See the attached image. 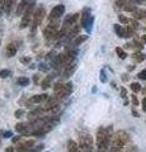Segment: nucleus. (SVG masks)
Returning a JSON list of instances; mask_svg holds the SVG:
<instances>
[{
    "mask_svg": "<svg viewBox=\"0 0 146 152\" xmlns=\"http://www.w3.org/2000/svg\"><path fill=\"white\" fill-rule=\"evenodd\" d=\"M33 83H34L36 85L40 83V76H38V75H34V76H33Z\"/></svg>",
    "mask_w": 146,
    "mask_h": 152,
    "instance_id": "obj_39",
    "label": "nucleus"
},
{
    "mask_svg": "<svg viewBox=\"0 0 146 152\" xmlns=\"http://www.w3.org/2000/svg\"><path fill=\"white\" fill-rule=\"evenodd\" d=\"M121 96L123 98V99H126V96H127V90H126L125 88L121 89Z\"/></svg>",
    "mask_w": 146,
    "mask_h": 152,
    "instance_id": "obj_36",
    "label": "nucleus"
},
{
    "mask_svg": "<svg viewBox=\"0 0 146 152\" xmlns=\"http://www.w3.org/2000/svg\"><path fill=\"white\" fill-rule=\"evenodd\" d=\"M81 17V14H79V13H74L71 14V15H69L65 18V20L62 23V28H65V29H70L71 27H74L75 24H78V20H79V18Z\"/></svg>",
    "mask_w": 146,
    "mask_h": 152,
    "instance_id": "obj_8",
    "label": "nucleus"
},
{
    "mask_svg": "<svg viewBox=\"0 0 146 152\" xmlns=\"http://www.w3.org/2000/svg\"><path fill=\"white\" fill-rule=\"evenodd\" d=\"M73 93V83H66V84H55L54 86V94L55 96H57L59 99H62V98H66L69 96L70 94Z\"/></svg>",
    "mask_w": 146,
    "mask_h": 152,
    "instance_id": "obj_4",
    "label": "nucleus"
},
{
    "mask_svg": "<svg viewBox=\"0 0 146 152\" xmlns=\"http://www.w3.org/2000/svg\"><path fill=\"white\" fill-rule=\"evenodd\" d=\"M128 26L132 28V29H137V28H139V22L136 20V19H130V20H128Z\"/></svg>",
    "mask_w": 146,
    "mask_h": 152,
    "instance_id": "obj_28",
    "label": "nucleus"
},
{
    "mask_svg": "<svg viewBox=\"0 0 146 152\" xmlns=\"http://www.w3.org/2000/svg\"><path fill=\"white\" fill-rule=\"evenodd\" d=\"M126 12H131V13H135L136 10H137V7L135 5V4H127V5L123 8Z\"/></svg>",
    "mask_w": 146,
    "mask_h": 152,
    "instance_id": "obj_26",
    "label": "nucleus"
},
{
    "mask_svg": "<svg viewBox=\"0 0 146 152\" xmlns=\"http://www.w3.org/2000/svg\"><path fill=\"white\" fill-rule=\"evenodd\" d=\"M12 76V71L8 70V69H4V70H0V77L1 79H7V77H10Z\"/></svg>",
    "mask_w": 146,
    "mask_h": 152,
    "instance_id": "obj_21",
    "label": "nucleus"
},
{
    "mask_svg": "<svg viewBox=\"0 0 146 152\" xmlns=\"http://www.w3.org/2000/svg\"><path fill=\"white\" fill-rule=\"evenodd\" d=\"M34 140H29V141H26V142H23V143L21 145H18L17 146V152H28L31 148H33V146H34Z\"/></svg>",
    "mask_w": 146,
    "mask_h": 152,
    "instance_id": "obj_10",
    "label": "nucleus"
},
{
    "mask_svg": "<svg viewBox=\"0 0 146 152\" xmlns=\"http://www.w3.org/2000/svg\"><path fill=\"white\" fill-rule=\"evenodd\" d=\"M17 84L19 85V86H28V84H29V79L26 77V76H21V77H18Z\"/></svg>",
    "mask_w": 146,
    "mask_h": 152,
    "instance_id": "obj_20",
    "label": "nucleus"
},
{
    "mask_svg": "<svg viewBox=\"0 0 146 152\" xmlns=\"http://www.w3.org/2000/svg\"><path fill=\"white\" fill-rule=\"evenodd\" d=\"M14 115H15V118H22L24 115V110H23V109H18V110L14 113Z\"/></svg>",
    "mask_w": 146,
    "mask_h": 152,
    "instance_id": "obj_32",
    "label": "nucleus"
},
{
    "mask_svg": "<svg viewBox=\"0 0 146 152\" xmlns=\"http://www.w3.org/2000/svg\"><path fill=\"white\" fill-rule=\"evenodd\" d=\"M48 94H38V95H33V96L29 98L28 100V104H41V103H45L47 99H48Z\"/></svg>",
    "mask_w": 146,
    "mask_h": 152,
    "instance_id": "obj_11",
    "label": "nucleus"
},
{
    "mask_svg": "<svg viewBox=\"0 0 146 152\" xmlns=\"http://www.w3.org/2000/svg\"><path fill=\"white\" fill-rule=\"evenodd\" d=\"M52 79H54V76H52V75L48 76V77H46V79L43 80V81L41 83V88L43 89V90H47V89L50 88V85H51V80H52Z\"/></svg>",
    "mask_w": 146,
    "mask_h": 152,
    "instance_id": "obj_19",
    "label": "nucleus"
},
{
    "mask_svg": "<svg viewBox=\"0 0 146 152\" xmlns=\"http://www.w3.org/2000/svg\"><path fill=\"white\" fill-rule=\"evenodd\" d=\"M137 77H139L140 80H146V69L142 70V71H140L139 75H137Z\"/></svg>",
    "mask_w": 146,
    "mask_h": 152,
    "instance_id": "obj_31",
    "label": "nucleus"
},
{
    "mask_svg": "<svg viewBox=\"0 0 146 152\" xmlns=\"http://www.w3.org/2000/svg\"><path fill=\"white\" fill-rule=\"evenodd\" d=\"M116 5L120 8H125L127 5V3H126V0H116Z\"/></svg>",
    "mask_w": 146,
    "mask_h": 152,
    "instance_id": "obj_30",
    "label": "nucleus"
},
{
    "mask_svg": "<svg viewBox=\"0 0 146 152\" xmlns=\"http://www.w3.org/2000/svg\"><path fill=\"white\" fill-rule=\"evenodd\" d=\"M75 71H76V64H71L69 67L65 69L64 74H62V77H70V76L75 72Z\"/></svg>",
    "mask_w": 146,
    "mask_h": 152,
    "instance_id": "obj_16",
    "label": "nucleus"
},
{
    "mask_svg": "<svg viewBox=\"0 0 146 152\" xmlns=\"http://www.w3.org/2000/svg\"><path fill=\"white\" fill-rule=\"evenodd\" d=\"M141 43H146V34L145 36H142V37H141Z\"/></svg>",
    "mask_w": 146,
    "mask_h": 152,
    "instance_id": "obj_42",
    "label": "nucleus"
},
{
    "mask_svg": "<svg viewBox=\"0 0 146 152\" xmlns=\"http://www.w3.org/2000/svg\"><path fill=\"white\" fill-rule=\"evenodd\" d=\"M114 32L120 38H125L126 37V28H123L120 24H114Z\"/></svg>",
    "mask_w": 146,
    "mask_h": 152,
    "instance_id": "obj_18",
    "label": "nucleus"
},
{
    "mask_svg": "<svg viewBox=\"0 0 146 152\" xmlns=\"http://www.w3.org/2000/svg\"><path fill=\"white\" fill-rule=\"evenodd\" d=\"M21 140H22V136H17V137H14V138H12L13 143H17V142H19Z\"/></svg>",
    "mask_w": 146,
    "mask_h": 152,
    "instance_id": "obj_38",
    "label": "nucleus"
},
{
    "mask_svg": "<svg viewBox=\"0 0 146 152\" xmlns=\"http://www.w3.org/2000/svg\"><path fill=\"white\" fill-rule=\"evenodd\" d=\"M93 23H94V17L92 15L90 17V19H89L88 20V23H87V26H85V28H84V29H85L88 33H90L92 32V28H93Z\"/></svg>",
    "mask_w": 146,
    "mask_h": 152,
    "instance_id": "obj_23",
    "label": "nucleus"
},
{
    "mask_svg": "<svg viewBox=\"0 0 146 152\" xmlns=\"http://www.w3.org/2000/svg\"><path fill=\"white\" fill-rule=\"evenodd\" d=\"M118 20L122 23V24H128L130 19L127 18V17H125V15H122V14H120V15H118Z\"/></svg>",
    "mask_w": 146,
    "mask_h": 152,
    "instance_id": "obj_29",
    "label": "nucleus"
},
{
    "mask_svg": "<svg viewBox=\"0 0 146 152\" xmlns=\"http://www.w3.org/2000/svg\"><path fill=\"white\" fill-rule=\"evenodd\" d=\"M132 57H134L136 61H137V62H142V61L145 60V55L142 53V52H136V53Z\"/></svg>",
    "mask_w": 146,
    "mask_h": 152,
    "instance_id": "obj_24",
    "label": "nucleus"
},
{
    "mask_svg": "<svg viewBox=\"0 0 146 152\" xmlns=\"http://www.w3.org/2000/svg\"><path fill=\"white\" fill-rule=\"evenodd\" d=\"M135 36V29H132L130 26L126 28V38H131Z\"/></svg>",
    "mask_w": 146,
    "mask_h": 152,
    "instance_id": "obj_27",
    "label": "nucleus"
},
{
    "mask_svg": "<svg viewBox=\"0 0 146 152\" xmlns=\"http://www.w3.org/2000/svg\"><path fill=\"white\" fill-rule=\"evenodd\" d=\"M88 39V36H78L75 39L71 42V46L73 47H78V46H80L81 43H84Z\"/></svg>",
    "mask_w": 146,
    "mask_h": 152,
    "instance_id": "obj_17",
    "label": "nucleus"
},
{
    "mask_svg": "<svg viewBox=\"0 0 146 152\" xmlns=\"http://www.w3.org/2000/svg\"><path fill=\"white\" fill-rule=\"evenodd\" d=\"M65 13V5L62 4H59L55 8H52V10L48 14V23L50 22H60V18L64 15Z\"/></svg>",
    "mask_w": 146,
    "mask_h": 152,
    "instance_id": "obj_6",
    "label": "nucleus"
},
{
    "mask_svg": "<svg viewBox=\"0 0 146 152\" xmlns=\"http://www.w3.org/2000/svg\"><path fill=\"white\" fill-rule=\"evenodd\" d=\"M15 131L23 136H31L32 128L29 123H18V124H15Z\"/></svg>",
    "mask_w": 146,
    "mask_h": 152,
    "instance_id": "obj_9",
    "label": "nucleus"
},
{
    "mask_svg": "<svg viewBox=\"0 0 146 152\" xmlns=\"http://www.w3.org/2000/svg\"><path fill=\"white\" fill-rule=\"evenodd\" d=\"M21 62L24 64V65H28V64L31 62V58H29V57H22V58H21Z\"/></svg>",
    "mask_w": 146,
    "mask_h": 152,
    "instance_id": "obj_34",
    "label": "nucleus"
},
{
    "mask_svg": "<svg viewBox=\"0 0 146 152\" xmlns=\"http://www.w3.org/2000/svg\"><path fill=\"white\" fill-rule=\"evenodd\" d=\"M101 81L102 83H107V76H106V71L101 70Z\"/></svg>",
    "mask_w": 146,
    "mask_h": 152,
    "instance_id": "obj_33",
    "label": "nucleus"
},
{
    "mask_svg": "<svg viewBox=\"0 0 146 152\" xmlns=\"http://www.w3.org/2000/svg\"><path fill=\"white\" fill-rule=\"evenodd\" d=\"M34 12H36V0H32V1L29 3V5H28V8L26 9V12L23 13L21 24H19L21 29H26V28H28L29 26H32Z\"/></svg>",
    "mask_w": 146,
    "mask_h": 152,
    "instance_id": "obj_3",
    "label": "nucleus"
},
{
    "mask_svg": "<svg viewBox=\"0 0 146 152\" xmlns=\"http://www.w3.org/2000/svg\"><path fill=\"white\" fill-rule=\"evenodd\" d=\"M145 31H146V27H145Z\"/></svg>",
    "mask_w": 146,
    "mask_h": 152,
    "instance_id": "obj_44",
    "label": "nucleus"
},
{
    "mask_svg": "<svg viewBox=\"0 0 146 152\" xmlns=\"http://www.w3.org/2000/svg\"><path fill=\"white\" fill-rule=\"evenodd\" d=\"M131 99H132V103H134V105H139V100H137V98H136V95H132L131 96Z\"/></svg>",
    "mask_w": 146,
    "mask_h": 152,
    "instance_id": "obj_37",
    "label": "nucleus"
},
{
    "mask_svg": "<svg viewBox=\"0 0 146 152\" xmlns=\"http://www.w3.org/2000/svg\"><path fill=\"white\" fill-rule=\"evenodd\" d=\"M130 88H131V90H132L134 93H139V91H141V85L139 84V83H132L130 85Z\"/></svg>",
    "mask_w": 146,
    "mask_h": 152,
    "instance_id": "obj_25",
    "label": "nucleus"
},
{
    "mask_svg": "<svg viewBox=\"0 0 146 152\" xmlns=\"http://www.w3.org/2000/svg\"><path fill=\"white\" fill-rule=\"evenodd\" d=\"M14 151H17L14 147H8V148L5 150V152H14Z\"/></svg>",
    "mask_w": 146,
    "mask_h": 152,
    "instance_id": "obj_41",
    "label": "nucleus"
},
{
    "mask_svg": "<svg viewBox=\"0 0 146 152\" xmlns=\"http://www.w3.org/2000/svg\"><path fill=\"white\" fill-rule=\"evenodd\" d=\"M47 152H48V151H47Z\"/></svg>",
    "mask_w": 146,
    "mask_h": 152,
    "instance_id": "obj_45",
    "label": "nucleus"
},
{
    "mask_svg": "<svg viewBox=\"0 0 146 152\" xmlns=\"http://www.w3.org/2000/svg\"><path fill=\"white\" fill-rule=\"evenodd\" d=\"M46 17V9L43 5H38V8L36 9L34 12V15H33V22H32V34H34L36 31L38 29V27L42 24V22H43V19Z\"/></svg>",
    "mask_w": 146,
    "mask_h": 152,
    "instance_id": "obj_5",
    "label": "nucleus"
},
{
    "mask_svg": "<svg viewBox=\"0 0 146 152\" xmlns=\"http://www.w3.org/2000/svg\"><path fill=\"white\" fill-rule=\"evenodd\" d=\"M142 110L146 112V96L142 99Z\"/></svg>",
    "mask_w": 146,
    "mask_h": 152,
    "instance_id": "obj_40",
    "label": "nucleus"
},
{
    "mask_svg": "<svg viewBox=\"0 0 146 152\" xmlns=\"http://www.w3.org/2000/svg\"><path fill=\"white\" fill-rule=\"evenodd\" d=\"M132 114H134V115H135V117H139V113H137V112H136V110H132Z\"/></svg>",
    "mask_w": 146,
    "mask_h": 152,
    "instance_id": "obj_43",
    "label": "nucleus"
},
{
    "mask_svg": "<svg viewBox=\"0 0 146 152\" xmlns=\"http://www.w3.org/2000/svg\"><path fill=\"white\" fill-rule=\"evenodd\" d=\"M127 141H128V134H127L125 131L117 132L116 134L112 137L109 152H121L122 148L125 147V145L127 143Z\"/></svg>",
    "mask_w": 146,
    "mask_h": 152,
    "instance_id": "obj_2",
    "label": "nucleus"
},
{
    "mask_svg": "<svg viewBox=\"0 0 146 152\" xmlns=\"http://www.w3.org/2000/svg\"><path fill=\"white\" fill-rule=\"evenodd\" d=\"M67 152H80L79 143H76L74 140H69L67 141Z\"/></svg>",
    "mask_w": 146,
    "mask_h": 152,
    "instance_id": "obj_15",
    "label": "nucleus"
},
{
    "mask_svg": "<svg viewBox=\"0 0 146 152\" xmlns=\"http://www.w3.org/2000/svg\"><path fill=\"white\" fill-rule=\"evenodd\" d=\"M90 9L89 8H84L83 9V12H81V22H80V26H81L83 28H85V26H87V23H88V20L90 19Z\"/></svg>",
    "mask_w": 146,
    "mask_h": 152,
    "instance_id": "obj_14",
    "label": "nucleus"
},
{
    "mask_svg": "<svg viewBox=\"0 0 146 152\" xmlns=\"http://www.w3.org/2000/svg\"><path fill=\"white\" fill-rule=\"evenodd\" d=\"M17 51H18V45L15 42H12V43H9L7 46V50H5V56L9 57V58H12L17 55Z\"/></svg>",
    "mask_w": 146,
    "mask_h": 152,
    "instance_id": "obj_12",
    "label": "nucleus"
},
{
    "mask_svg": "<svg viewBox=\"0 0 146 152\" xmlns=\"http://www.w3.org/2000/svg\"><path fill=\"white\" fill-rule=\"evenodd\" d=\"M31 1H32V0H21L19 4L17 5V9H15V14H17V15H22V14L26 12V9L28 8V5H29Z\"/></svg>",
    "mask_w": 146,
    "mask_h": 152,
    "instance_id": "obj_13",
    "label": "nucleus"
},
{
    "mask_svg": "<svg viewBox=\"0 0 146 152\" xmlns=\"http://www.w3.org/2000/svg\"><path fill=\"white\" fill-rule=\"evenodd\" d=\"M15 5H17V0H0V17H1L3 13H5L7 15L12 14Z\"/></svg>",
    "mask_w": 146,
    "mask_h": 152,
    "instance_id": "obj_7",
    "label": "nucleus"
},
{
    "mask_svg": "<svg viewBox=\"0 0 146 152\" xmlns=\"http://www.w3.org/2000/svg\"><path fill=\"white\" fill-rule=\"evenodd\" d=\"M112 132L113 128L112 126L108 127H101L97 131V147H98V152H108L111 147V142H112Z\"/></svg>",
    "mask_w": 146,
    "mask_h": 152,
    "instance_id": "obj_1",
    "label": "nucleus"
},
{
    "mask_svg": "<svg viewBox=\"0 0 146 152\" xmlns=\"http://www.w3.org/2000/svg\"><path fill=\"white\" fill-rule=\"evenodd\" d=\"M1 137H4V138H10V137H13V133H12L10 131L3 132V136H1Z\"/></svg>",
    "mask_w": 146,
    "mask_h": 152,
    "instance_id": "obj_35",
    "label": "nucleus"
},
{
    "mask_svg": "<svg viewBox=\"0 0 146 152\" xmlns=\"http://www.w3.org/2000/svg\"><path fill=\"white\" fill-rule=\"evenodd\" d=\"M116 53H117V56H118L121 60H125L127 57V53L121 48V47H117V48H116Z\"/></svg>",
    "mask_w": 146,
    "mask_h": 152,
    "instance_id": "obj_22",
    "label": "nucleus"
}]
</instances>
